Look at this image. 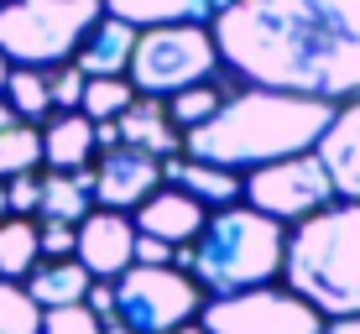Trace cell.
Instances as JSON below:
<instances>
[{
  "label": "cell",
  "mask_w": 360,
  "mask_h": 334,
  "mask_svg": "<svg viewBox=\"0 0 360 334\" xmlns=\"http://www.w3.org/2000/svg\"><path fill=\"white\" fill-rule=\"evenodd\" d=\"M99 334H136V329H126V324H120V319H110V324L99 329Z\"/></svg>",
  "instance_id": "obj_35"
},
{
  "label": "cell",
  "mask_w": 360,
  "mask_h": 334,
  "mask_svg": "<svg viewBox=\"0 0 360 334\" xmlns=\"http://www.w3.org/2000/svg\"><path fill=\"white\" fill-rule=\"evenodd\" d=\"M204 334H324V314L282 288H245L230 298H209L198 314Z\"/></svg>",
  "instance_id": "obj_8"
},
{
  "label": "cell",
  "mask_w": 360,
  "mask_h": 334,
  "mask_svg": "<svg viewBox=\"0 0 360 334\" xmlns=\"http://www.w3.org/2000/svg\"><path fill=\"white\" fill-rule=\"evenodd\" d=\"M6 105L16 110V120H27V126H42V120L53 115L47 73H42V68H11V79H6Z\"/></svg>",
  "instance_id": "obj_22"
},
{
  "label": "cell",
  "mask_w": 360,
  "mask_h": 334,
  "mask_svg": "<svg viewBox=\"0 0 360 334\" xmlns=\"http://www.w3.org/2000/svg\"><path fill=\"white\" fill-rule=\"evenodd\" d=\"M84 303H89V314L99 319V324H110V319H115V282H89Z\"/></svg>",
  "instance_id": "obj_32"
},
{
  "label": "cell",
  "mask_w": 360,
  "mask_h": 334,
  "mask_svg": "<svg viewBox=\"0 0 360 334\" xmlns=\"http://www.w3.org/2000/svg\"><path fill=\"white\" fill-rule=\"evenodd\" d=\"M105 16V0H6L0 53L11 68H63Z\"/></svg>",
  "instance_id": "obj_5"
},
{
  "label": "cell",
  "mask_w": 360,
  "mask_h": 334,
  "mask_svg": "<svg viewBox=\"0 0 360 334\" xmlns=\"http://www.w3.org/2000/svg\"><path fill=\"white\" fill-rule=\"evenodd\" d=\"M172 334H204V329H198V324H183V329H172Z\"/></svg>",
  "instance_id": "obj_38"
},
{
  "label": "cell",
  "mask_w": 360,
  "mask_h": 334,
  "mask_svg": "<svg viewBox=\"0 0 360 334\" xmlns=\"http://www.w3.org/2000/svg\"><path fill=\"white\" fill-rule=\"evenodd\" d=\"M198 314V282L178 266H126L115 277V319L136 334H172Z\"/></svg>",
  "instance_id": "obj_7"
},
{
  "label": "cell",
  "mask_w": 360,
  "mask_h": 334,
  "mask_svg": "<svg viewBox=\"0 0 360 334\" xmlns=\"http://www.w3.org/2000/svg\"><path fill=\"white\" fill-rule=\"evenodd\" d=\"M6 204H11V214H37L42 209V172H21V178H11L6 183Z\"/></svg>",
  "instance_id": "obj_30"
},
{
  "label": "cell",
  "mask_w": 360,
  "mask_h": 334,
  "mask_svg": "<svg viewBox=\"0 0 360 334\" xmlns=\"http://www.w3.org/2000/svg\"><path fill=\"white\" fill-rule=\"evenodd\" d=\"M334 105L329 100H308V94H282V89H240L225 94V105L204 120V126L183 131L193 162H214V167H266L282 157L314 152L319 136L329 131Z\"/></svg>",
  "instance_id": "obj_2"
},
{
  "label": "cell",
  "mask_w": 360,
  "mask_h": 334,
  "mask_svg": "<svg viewBox=\"0 0 360 334\" xmlns=\"http://www.w3.org/2000/svg\"><path fill=\"white\" fill-rule=\"evenodd\" d=\"M6 79H11V58L0 53V94H6Z\"/></svg>",
  "instance_id": "obj_36"
},
{
  "label": "cell",
  "mask_w": 360,
  "mask_h": 334,
  "mask_svg": "<svg viewBox=\"0 0 360 334\" xmlns=\"http://www.w3.org/2000/svg\"><path fill=\"white\" fill-rule=\"evenodd\" d=\"M115 126H120V146H141V152H152V157L178 152V131H172V120H167V105L152 100V94H136L131 110L115 115Z\"/></svg>",
  "instance_id": "obj_16"
},
{
  "label": "cell",
  "mask_w": 360,
  "mask_h": 334,
  "mask_svg": "<svg viewBox=\"0 0 360 334\" xmlns=\"http://www.w3.org/2000/svg\"><path fill=\"white\" fill-rule=\"evenodd\" d=\"M11 214V204H6V183H0V219H6Z\"/></svg>",
  "instance_id": "obj_37"
},
{
  "label": "cell",
  "mask_w": 360,
  "mask_h": 334,
  "mask_svg": "<svg viewBox=\"0 0 360 334\" xmlns=\"http://www.w3.org/2000/svg\"><path fill=\"white\" fill-rule=\"evenodd\" d=\"M235 0H105L110 16L131 21V27H167V21H214L219 11H230Z\"/></svg>",
  "instance_id": "obj_17"
},
{
  "label": "cell",
  "mask_w": 360,
  "mask_h": 334,
  "mask_svg": "<svg viewBox=\"0 0 360 334\" xmlns=\"http://www.w3.org/2000/svg\"><path fill=\"white\" fill-rule=\"evenodd\" d=\"M209 32L256 89L360 100V0H235Z\"/></svg>",
  "instance_id": "obj_1"
},
{
  "label": "cell",
  "mask_w": 360,
  "mask_h": 334,
  "mask_svg": "<svg viewBox=\"0 0 360 334\" xmlns=\"http://www.w3.org/2000/svg\"><path fill=\"white\" fill-rule=\"evenodd\" d=\"M219 105H225V89L209 79V84H193V89L172 94V100H167V120H172V126H183V131H193V126H204Z\"/></svg>",
  "instance_id": "obj_24"
},
{
  "label": "cell",
  "mask_w": 360,
  "mask_h": 334,
  "mask_svg": "<svg viewBox=\"0 0 360 334\" xmlns=\"http://www.w3.org/2000/svg\"><path fill=\"white\" fill-rule=\"evenodd\" d=\"M162 183V157L141 146H110L94 167V204L99 209H141Z\"/></svg>",
  "instance_id": "obj_11"
},
{
  "label": "cell",
  "mask_w": 360,
  "mask_h": 334,
  "mask_svg": "<svg viewBox=\"0 0 360 334\" xmlns=\"http://www.w3.org/2000/svg\"><path fill=\"white\" fill-rule=\"evenodd\" d=\"M219 68V47L209 27L193 21H167V27H146L136 32V53H131V89L152 94V100H172V94L209 84Z\"/></svg>",
  "instance_id": "obj_6"
},
{
  "label": "cell",
  "mask_w": 360,
  "mask_h": 334,
  "mask_svg": "<svg viewBox=\"0 0 360 334\" xmlns=\"http://www.w3.org/2000/svg\"><path fill=\"white\" fill-rule=\"evenodd\" d=\"M136 100V89H131V79H89L84 84V115L89 120H115L120 110H131Z\"/></svg>",
  "instance_id": "obj_26"
},
{
  "label": "cell",
  "mask_w": 360,
  "mask_h": 334,
  "mask_svg": "<svg viewBox=\"0 0 360 334\" xmlns=\"http://www.w3.org/2000/svg\"><path fill=\"white\" fill-rule=\"evenodd\" d=\"M319 162H324L334 193H345L350 204H360V100H350L345 110H334L329 131L319 136Z\"/></svg>",
  "instance_id": "obj_12"
},
{
  "label": "cell",
  "mask_w": 360,
  "mask_h": 334,
  "mask_svg": "<svg viewBox=\"0 0 360 334\" xmlns=\"http://www.w3.org/2000/svg\"><path fill=\"white\" fill-rule=\"evenodd\" d=\"M105 324L89 314V303H68V308H42V334H99Z\"/></svg>",
  "instance_id": "obj_27"
},
{
  "label": "cell",
  "mask_w": 360,
  "mask_h": 334,
  "mask_svg": "<svg viewBox=\"0 0 360 334\" xmlns=\"http://www.w3.org/2000/svg\"><path fill=\"white\" fill-rule=\"evenodd\" d=\"M324 334H360V314L355 319H334V324H324Z\"/></svg>",
  "instance_id": "obj_33"
},
{
  "label": "cell",
  "mask_w": 360,
  "mask_h": 334,
  "mask_svg": "<svg viewBox=\"0 0 360 334\" xmlns=\"http://www.w3.org/2000/svg\"><path fill=\"white\" fill-rule=\"evenodd\" d=\"M42 167V131L16 120V126L0 131V183L21 178V172H37Z\"/></svg>",
  "instance_id": "obj_23"
},
{
  "label": "cell",
  "mask_w": 360,
  "mask_h": 334,
  "mask_svg": "<svg viewBox=\"0 0 360 334\" xmlns=\"http://www.w3.org/2000/svg\"><path fill=\"white\" fill-rule=\"evenodd\" d=\"M136 32L141 27H131V21H120V16H99L94 21V32L84 37V47L73 53V68L84 73V79H126V68H131V53H136Z\"/></svg>",
  "instance_id": "obj_14"
},
{
  "label": "cell",
  "mask_w": 360,
  "mask_h": 334,
  "mask_svg": "<svg viewBox=\"0 0 360 334\" xmlns=\"http://www.w3.org/2000/svg\"><path fill=\"white\" fill-rule=\"evenodd\" d=\"M245 204L262 209L271 219H297L303 225L308 214H319V209H329L334 199V183L324 162H319V152H297V157H282V162H266L256 167L251 178L240 183Z\"/></svg>",
  "instance_id": "obj_9"
},
{
  "label": "cell",
  "mask_w": 360,
  "mask_h": 334,
  "mask_svg": "<svg viewBox=\"0 0 360 334\" xmlns=\"http://www.w3.org/2000/svg\"><path fill=\"white\" fill-rule=\"evenodd\" d=\"M89 282L94 277L84 271V262H79V256H68V262H37L21 288L32 293L37 308H68V303H84Z\"/></svg>",
  "instance_id": "obj_19"
},
{
  "label": "cell",
  "mask_w": 360,
  "mask_h": 334,
  "mask_svg": "<svg viewBox=\"0 0 360 334\" xmlns=\"http://www.w3.org/2000/svg\"><path fill=\"white\" fill-rule=\"evenodd\" d=\"M73 256L84 262L94 282H115L126 266H136V219H126L120 209H89L79 219Z\"/></svg>",
  "instance_id": "obj_10"
},
{
  "label": "cell",
  "mask_w": 360,
  "mask_h": 334,
  "mask_svg": "<svg viewBox=\"0 0 360 334\" xmlns=\"http://www.w3.org/2000/svg\"><path fill=\"white\" fill-rule=\"evenodd\" d=\"M6 126H16V110H11L6 94H0V131H6Z\"/></svg>",
  "instance_id": "obj_34"
},
{
  "label": "cell",
  "mask_w": 360,
  "mask_h": 334,
  "mask_svg": "<svg viewBox=\"0 0 360 334\" xmlns=\"http://www.w3.org/2000/svg\"><path fill=\"white\" fill-rule=\"evenodd\" d=\"M162 178L172 188L193 193L198 204H235L240 199V178L230 167H214V162H193V157H162Z\"/></svg>",
  "instance_id": "obj_18"
},
{
  "label": "cell",
  "mask_w": 360,
  "mask_h": 334,
  "mask_svg": "<svg viewBox=\"0 0 360 334\" xmlns=\"http://www.w3.org/2000/svg\"><path fill=\"white\" fill-rule=\"evenodd\" d=\"M282 262H288V230H282V219L262 214V209H219L214 219H204V230L188 251L193 282H204L219 298L245 288H266L282 271Z\"/></svg>",
  "instance_id": "obj_4"
},
{
  "label": "cell",
  "mask_w": 360,
  "mask_h": 334,
  "mask_svg": "<svg viewBox=\"0 0 360 334\" xmlns=\"http://www.w3.org/2000/svg\"><path fill=\"white\" fill-rule=\"evenodd\" d=\"M0 6H6V0H0Z\"/></svg>",
  "instance_id": "obj_39"
},
{
  "label": "cell",
  "mask_w": 360,
  "mask_h": 334,
  "mask_svg": "<svg viewBox=\"0 0 360 334\" xmlns=\"http://www.w3.org/2000/svg\"><path fill=\"white\" fill-rule=\"evenodd\" d=\"M94 152H99L94 146V120L84 115V110H58V115H47V126H42L47 172H79V167H89Z\"/></svg>",
  "instance_id": "obj_15"
},
{
  "label": "cell",
  "mask_w": 360,
  "mask_h": 334,
  "mask_svg": "<svg viewBox=\"0 0 360 334\" xmlns=\"http://www.w3.org/2000/svg\"><path fill=\"white\" fill-rule=\"evenodd\" d=\"M37 262H42V245H37V219L6 214V219H0V277H6V282H21Z\"/></svg>",
  "instance_id": "obj_21"
},
{
  "label": "cell",
  "mask_w": 360,
  "mask_h": 334,
  "mask_svg": "<svg viewBox=\"0 0 360 334\" xmlns=\"http://www.w3.org/2000/svg\"><path fill=\"white\" fill-rule=\"evenodd\" d=\"M288 288L329 319L360 314V204H329L288 235Z\"/></svg>",
  "instance_id": "obj_3"
},
{
  "label": "cell",
  "mask_w": 360,
  "mask_h": 334,
  "mask_svg": "<svg viewBox=\"0 0 360 334\" xmlns=\"http://www.w3.org/2000/svg\"><path fill=\"white\" fill-rule=\"evenodd\" d=\"M94 209V167L79 172H47L42 178V219H63V225H79Z\"/></svg>",
  "instance_id": "obj_20"
},
{
  "label": "cell",
  "mask_w": 360,
  "mask_h": 334,
  "mask_svg": "<svg viewBox=\"0 0 360 334\" xmlns=\"http://www.w3.org/2000/svg\"><path fill=\"white\" fill-rule=\"evenodd\" d=\"M84 73L73 68V63H63L58 73H47V94H53V110H79L84 105Z\"/></svg>",
  "instance_id": "obj_29"
},
{
  "label": "cell",
  "mask_w": 360,
  "mask_h": 334,
  "mask_svg": "<svg viewBox=\"0 0 360 334\" xmlns=\"http://www.w3.org/2000/svg\"><path fill=\"white\" fill-rule=\"evenodd\" d=\"M0 334H42V308L21 282L0 277Z\"/></svg>",
  "instance_id": "obj_25"
},
{
  "label": "cell",
  "mask_w": 360,
  "mask_h": 334,
  "mask_svg": "<svg viewBox=\"0 0 360 334\" xmlns=\"http://www.w3.org/2000/svg\"><path fill=\"white\" fill-rule=\"evenodd\" d=\"M172 256H178V245L152 240V235L136 230V266H172Z\"/></svg>",
  "instance_id": "obj_31"
},
{
  "label": "cell",
  "mask_w": 360,
  "mask_h": 334,
  "mask_svg": "<svg viewBox=\"0 0 360 334\" xmlns=\"http://www.w3.org/2000/svg\"><path fill=\"white\" fill-rule=\"evenodd\" d=\"M136 230L152 235V240H167V245H193L198 230H204V204L183 188H157L136 209Z\"/></svg>",
  "instance_id": "obj_13"
},
{
  "label": "cell",
  "mask_w": 360,
  "mask_h": 334,
  "mask_svg": "<svg viewBox=\"0 0 360 334\" xmlns=\"http://www.w3.org/2000/svg\"><path fill=\"white\" fill-rule=\"evenodd\" d=\"M37 245H42V262H68L73 245H79V225H63V219H37Z\"/></svg>",
  "instance_id": "obj_28"
}]
</instances>
